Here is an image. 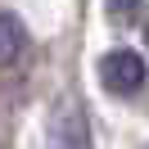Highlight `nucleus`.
<instances>
[{
    "instance_id": "f257e3e1",
    "label": "nucleus",
    "mask_w": 149,
    "mask_h": 149,
    "mask_svg": "<svg viewBox=\"0 0 149 149\" xmlns=\"http://www.w3.org/2000/svg\"><path fill=\"white\" fill-rule=\"evenodd\" d=\"M145 77H149V63L140 50H109L100 59V81L113 95H136L145 86Z\"/></svg>"
},
{
    "instance_id": "f03ea898",
    "label": "nucleus",
    "mask_w": 149,
    "mask_h": 149,
    "mask_svg": "<svg viewBox=\"0 0 149 149\" xmlns=\"http://www.w3.org/2000/svg\"><path fill=\"white\" fill-rule=\"evenodd\" d=\"M50 149H91V127H86L81 104L68 100L50 122Z\"/></svg>"
},
{
    "instance_id": "7ed1b4c3",
    "label": "nucleus",
    "mask_w": 149,
    "mask_h": 149,
    "mask_svg": "<svg viewBox=\"0 0 149 149\" xmlns=\"http://www.w3.org/2000/svg\"><path fill=\"white\" fill-rule=\"evenodd\" d=\"M23 54V23L14 14H0V68H9Z\"/></svg>"
},
{
    "instance_id": "20e7f679",
    "label": "nucleus",
    "mask_w": 149,
    "mask_h": 149,
    "mask_svg": "<svg viewBox=\"0 0 149 149\" xmlns=\"http://www.w3.org/2000/svg\"><path fill=\"white\" fill-rule=\"evenodd\" d=\"M145 149H149V145H145Z\"/></svg>"
}]
</instances>
